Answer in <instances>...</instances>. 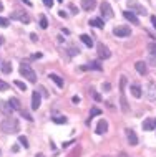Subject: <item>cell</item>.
<instances>
[{"mask_svg": "<svg viewBox=\"0 0 156 157\" xmlns=\"http://www.w3.org/2000/svg\"><path fill=\"white\" fill-rule=\"evenodd\" d=\"M0 129H2V132H5V134L18 132V129H20L18 119H15V117H7V119H3L2 122H0Z\"/></svg>", "mask_w": 156, "mask_h": 157, "instance_id": "cell-1", "label": "cell"}, {"mask_svg": "<svg viewBox=\"0 0 156 157\" xmlns=\"http://www.w3.org/2000/svg\"><path fill=\"white\" fill-rule=\"evenodd\" d=\"M125 88H126V78L121 76L120 78V104H121V111L128 113V103H126V98H125Z\"/></svg>", "mask_w": 156, "mask_h": 157, "instance_id": "cell-2", "label": "cell"}, {"mask_svg": "<svg viewBox=\"0 0 156 157\" xmlns=\"http://www.w3.org/2000/svg\"><path fill=\"white\" fill-rule=\"evenodd\" d=\"M20 75H22L25 79H28L30 83H37V73L28 65H25V63L20 65Z\"/></svg>", "mask_w": 156, "mask_h": 157, "instance_id": "cell-3", "label": "cell"}, {"mask_svg": "<svg viewBox=\"0 0 156 157\" xmlns=\"http://www.w3.org/2000/svg\"><path fill=\"white\" fill-rule=\"evenodd\" d=\"M128 8L133 12V13H141V15L146 13V8L143 7L138 0H128Z\"/></svg>", "mask_w": 156, "mask_h": 157, "instance_id": "cell-4", "label": "cell"}, {"mask_svg": "<svg viewBox=\"0 0 156 157\" xmlns=\"http://www.w3.org/2000/svg\"><path fill=\"white\" fill-rule=\"evenodd\" d=\"M145 96L148 101H156V84L154 83H148L145 88Z\"/></svg>", "mask_w": 156, "mask_h": 157, "instance_id": "cell-5", "label": "cell"}, {"mask_svg": "<svg viewBox=\"0 0 156 157\" xmlns=\"http://www.w3.org/2000/svg\"><path fill=\"white\" fill-rule=\"evenodd\" d=\"M113 35H115V36H130V35H131V28L118 25V27L113 28Z\"/></svg>", "mask_w": 156, "mask_h": 157, "instance_id": "cell-6", "label": "cell"}, {"mask_svg": "<svg viewBox=\"0 0 156 157\" xmlns=\"http://www.w3.org/2000/svg\"><path fill=\"white\" fill-rule=\"evenodd\" d=\"M102 17H103L105 20L113 18V8H111V5H110L108 2H103L102 3Z\"/></svg>", "mask_w": 156, "mask_h": 157, "instance_id": "cell-7", "label": "cell"}, {"mask_svg": "<svg viewBox=\"0 0 156 157\" xmlns=\"http://www.w3.org/2000/svg\"><path fill=\"white\" fill-rule=\"evenodd\" d=\"M96 50H98L100 58H103V60H108V58L111 56V52H110V48H108V46H105L103 43H98V46H96Z\"/></svg>", "mask_w": 156, "mask_h": 157, "instance_id": "cell-8", "label": "cell"}, {"mask_svg": "<svg viewBox=\"0 0 156 157\" xmlns=\"http://www.w3.org/2000/svg\"><path fill=\"white\" fill-rule=\"evenodd\" d=\"M40 103H42V96H40L38 90H37V91L32 93V109L33 111H37V109L40 108Z\"/></svg>", "mask_w": 156, "mask_h": 157, "instance_id": "cell-9", "label": "cell"}, {"mask_svg": "<svg viewBox=\"0 0 156 157\" xmlns=\"http://www.w3.org/2000/svg\"><path fill=\"white\" fill-rule=\"evenodd\" d=\"M12 18L20 20L22 23H30V17L25 13V12H15V13H12Z\"/></svg>", "mask_w": 156, "mask_h": 157, "instance_id": "cell-10", "label": "cell"}, {"mask_svg": "<svg viewBox=\"0 0 156 157\" xmlns=\"http://www.w3.org/2000/svg\"><path fill=\"white\" fill-rule=\"evenodd\" d=\"M123 17L128 22H131L133 25H138L140 23V20H138V17H136V13H133V12H130V10H126V12H123Z\"/></svg>", "mask_w": 156, "mask_h": 157, "instance_id": "cell-11", "label": "cell"}, {"mask_svg": "<svg viewBox=\"0 0 156 157\" xmlns=\"http://www.w3.org/2000/svg\"><path fill=\"white\" fill-rule=\"evenodd\" d=\"M12 111H14V109H12V106L8 104V101H0V113H3L5 116H10Z\"/></svg>", "mask_w": 156, "mask_h": 157, "instance_id": "cell-12", "label": "cell"}, {"mask_svg": "<svg viewBox=\"0 0 156 157\" xmlns=\"http://www.w3.org/2000/svg\"><path fill=\"white\" fill-rule=\"evenodd\" d=\"M108 131V122H106V119H100V122H98V126H96V134H105Z\"/></svg>", "mask_w": 156, "mask_h": 157, "instance_id": "cell-13", "label": "cell"}, {"mask_svg": "<svg viewBox=\"0 0 156 157\" xmlns=\"http://www.w3.org/2000/svg\"><path fill=\"white\" fill-rule=\"evenodd\" d=\"M126 137H128V142L131 144V146H136L138 144V136L134 134L133 129H126Z\"/></svg>", "mask_w": 156, "mask_h": 157, "instance_id": "cell-14", "label": "cell"}, {"mask_svg": "<svg viewBox=\"0 0 156 157\" xmlns=\"http://www.w3.org/2000/svg\"><path fill=\"white\" fill-rule=\"evenodd\" d=\"M96 7V0H82V8L86 12L93 10V8Z\"/></svg>", "mask_w": 156, "mask_h": 157, "instance_id": "cell-15", "label": "cell"}, {"mask_svg": "<svg viewBox=\"0 0 156 157\" xmlns=\"http://www.w3.org/2000/svg\"><path fill=\"white\" fill-rule=\"evenodd\" d=\"M134 68H136V71L140 75H143V76L148 73V68H146V63L145 61H136V63H134Z\"/></svg>", "mask_w": 156, "mask_h": 157, "instance_id": "cell-16", "label": "cell"}, {"mask_svg": "<svg viewBox=\"0 0 156 157\" xmlns=\"http://www.w3.org/2000/svg\"><path fill=\"white\" fill-rule=\"evenodd\" d=\"M154 127H156L154 119H145V121H143V129H145V131H153Z\"/></svg>", "mask_w": 156, "mask_h": 157, "instance_id": "cell-17", "label": "cell"}, {"mask_svg": "<svg viewBox=\"0 0 156 157\" xmlns=\"http://www.w3.org/2000/svg\"><path fill=\"white\" fill-rule=\"evenodd\" d=\"M48 78L52 79V81H53L55 84H57L58 88H63V79H62L58 75H55V73H50V75H48Z\"/></svg>", "mask_w": 156, "mask_h": 157, "instance_id": "cell-18", "label": "cell"}, {"mask_svg": "<svg viewBox=\"0 0 156 157\" xmlns=\"http://www.w3.org/2000/svg\"><path fill=\"white\" fill-rule=\"evenodd\" d=\"M80 40H82V41H83V45L88 46V48H91V46H93V43H95L93 38H91L90 35H82V36H80Z\"/></svg>", "mask_w": 156, "mask_h": 157, "instance_id": "cell-19", "label": "cell"}, {"mask_svg": "<svg viewBox=\"0 0 156 157\" xmlns=\"http://www.w3.org/2000/svg\"><path fill=\"white\" fill-rule=\"evenodd\" d=\"M8 104L12 106L14 111H22V108H20V101L17 99V98H10V99H8Z\"/></svg>", "mask_w": 156, "mask_h": 157, "instance_id": "cell-20", "label": "cell"}, {"mask_svg": "<svg viewBox=\"0 0 156 157\" xmlns=\"http://www.w3.org/2000/svg\"><path fill=\"white\" fill-rule=\"evenodd\" d=\"M83 70H95V71H102L103 68H102V63H100V61H93L91 65L83 66Z\"/></svg>", "mask_w": 156, "mask_h": 157, "instance_id": "cell-21", "label": "cell"}, {"mask_svg": "<svg viewBox=\"0 0 156 157\" xmlns=\"http://www.w3.org/2000/svg\"><path fill=\"white\" fill-rule=\"evenodd\" d=\"M130 91H131V94L134 96V98H141V88L140 86H138V84H133V86L131 88H130Z\"/></svg>", "mask_w": 156, "mask_h": 157, "instance_id": "cell-22", "label": "cell"}, {"mask_svg": "<svg viewBox=\"0 0 156 157\" xmlns=\"http://www.w3.org/2000/svg\"><path fill=\"white\" fill-rule=\"evenodd\" d=\"M90 25H91V27H96V28H103L105 27V23H103L102 18H91L90 20Z\"/></svg>", "mask_w": 156, "mask_h": 157, "instance_id": "cell-23", "label": "cell"}, {"mask_svg": "<svg viewBox=\"0 0 156 157\" xmlns=\"http://www.w3.org/2000/svg\"><path fill=\"white\" fill-rule=\"evenodd\" d=\"M2 71H3L5 75H8V73L12 71V65H10L8 61H3V63H2Z\"/></svg>", "mask_w": 156, "mask_h": 157, "instance_id": "cell-24", "label": "cell"}, {"mask_svg": "<svg viewBox=\"0 0 156 157\" xmlns=\"http://www.w3.org/2000/svg\"><path fill=\"white\" fill-rule=\"evenodd\" d=\"M100 114H102V109H100V108H93V109H91V113H90V117L100 116Z\"/></svg>", "mask_w": 156, "mask_h": 157, "instance_id": "cell-25", "label": "cell"}, {"mask_svg": "<svg viewBox=\"0 0 156 157\" xmlns=\"http://www.w3.org/2000/svg\"><path fill=\"white\" fill-rule=\"evenodd\" d=\"M7 90H10V84L0 79V91H7Z\"/></svg>", "mask_w": 156, "mask_h": 157, "instance_id": "cell-26", "label": "cell"}, {"mask_svg": "<svg viewBox=\"0 0 156 157\" xmlns=\"http://www.w3.org/2000/svg\"><path fill=\"white\" fill-rule=\"evenodd\" d=\"M68 53H70V56H75V55H80V50L75 48V46H70V48H68Z\"/></svg>", "mask_w": 156, "mask_h": 157, "instance_id": "cell-27", "label": "cell"}, {"mask_svg": "<svg viewBox=\"0 0 156 157\" xmlns=\"http://www.w3.org/2000/svg\"><path fill=\"white\" fill-rule=\"evenodd\" d=\"M15 86L18 88V90H22V91H27V84L22 83V81H15Z\"/></svg>", "mask_w": 156, "mask_h": 157, "instance_id": "cell-28", "label": "cell"}, {"mask_svg": "<svg viewBox=\"0 0 156 157\" xmlns=\"http://www.w3.org/2000/svg\"><path fill=\"white\" fill-rule=\"evenodd\" d=\"M53 122H57V124H66V117H53Z\"/></svg>", "mask_w": 156, "mask_h": 157, "instance_id": "cell-29", "label": "cell"}, {"mask_svg": "<svg viewBox=\"0 0 156 157\" xmlns=\"http://www.w3.org/2000/svg\"><path fill=\"white\" fill-rule=\"evenodd\" d=\"M18 142L22 144V146L25 147V149L28 147V141H27V137H23V136H20V137H18Z\"/></svg>", "mask_w": 156, "mask_h": 157, "instance_id": "cell-30", "label": "cell"}, {"mask_svg": "<svg viewBox=\"0 0 156 157\" xmlns=\"http://www.w3.org/2000/svg\"><path fill=\"white\" fill-rule=\"evenodd\" d=\"M20 114H22V116H23L27 121H33V117L30 116V113H27V111H23V109H22V111H20Z\"/></svg>", "mask_w": 156, "mask_h": 157, "instance_id": "cell-31", "label": "cell"}, {"mask_svg": "<svg viewBox=\"0 0 156 157\" xmlns=\"http://www.w3.org/2000/svg\"><path fill=\"white\" fill-rule=\"evenodd\" d=\"M148 52L151 55H156V43H150L148 45Z\"/></svg>", "mask_w": 156, "mask_h": 157, "instance_id": "cell-32", "label": "cell"}, {"mask_svg": "<svg viewBox=\"0 0 156 157\" xmlns=\"http://www.w3.org/2000/svg\"><path fill=\"white\" fill-rule=\"evenodd\" d=\"M40 27H42V28H47V27H48L47 17H42V18H40Z\"/></svg>", "mask_w": 156, "mask_h": 157, "instance_id": "cell-33", "label": "cell"}, {"mask_svg": "<svg viewBox=\"0 0 156 157\" xmlns=\"http://www.w3.org/2000/svg\"><path fill=\"white\" fill-rule=\"evenodd\" d=\"M8 23H10V20H8V18L0 17V27H8Z\"/></svg>", "mask_w": 156, "mask_h": 157, "instance_id": "cell-34", "label": "cell"}, {"mask_svg": "<svg viewBox=\"0 0 156 157\" xmlns=\"http://www.w3.org/2000/svg\"><path fill=\"white\" fill-rule=\"evenodd\" d=\"M43 3H45V7H48V8L53 7V0H43Z\"/></svg>", "mask_w": 156, "mask_h": 157, "instance_id": "cell-35", "label": "cell"}, {"mask_svg": "<svg viewBox=\"0 0 156 157\" xmlns=\"http://www.w3.org/2000/svg\"><path fill=\"white\" fill-rule=\"evenodd\" d=\"M150 61L153 63V65H156V55H151L150 53Z\"/></svg>", "mask_w": 156, "mask_h": 157, "instance_id": "cell-36", "label": "cell"}, {"mask_svg": "<svg viewBox=\"0 0 156 157\" xmlns=\"http://www.w3.org/2000/svg\"><path fill=\"white\" fill-rule=\"evenodd\" d=\"M70 10L73 12V13H78V10H77V7H75V5H70Z\"/></svg>", "mask_w": 156, "mask_h": 157, "instance_id": "cell-37", "label": "cell"}, {"mask_svg": "<svg viewBox=\"0 0 156 157\" xmlns=\"http://www.w3.org/2000/svg\"><path fill=\"white\" fill-rule=\"evenodd\" d=\"M151 23H153L154 30H156V17H151Z\"/></svg>", "mask_w": 156, "mask_h": 157, "instance_id": "cell-38", "label": "cell"}, {"mask_svg": "<svg viewBox=\"0 0 156 157\" xmlns=\"http://www.w3.org/2000/svg\"><path fill=\"white\" fill-rule=\"evenodd\" d=\"M30 38H32V40H33V41H37V40H38V36H37V35H35V33H32V35H30Z\"/></svg>", "mask_w": 156, "mask_h": 157, "instance_id": "cell-39", "label": "cell"}, {"mask_svg": "<svg viewBox=\"0 0 156 157\" xmlns=\"http://www.w3.org/2000/svg\"><path fill=\"white\" fill-rule=\"evenodd\" d=\"M110 88H111V86H110V84L106 83V84H103V91H108L110 90Z\"/></svg>", "mask_w": 156, "mask_h": 157, "instance_id": "cell-40", "label": "cell"}, {"mask_svg": "<svg viewBox=\"0 0 156 157\" xmlns=\"http://www.w3.org/2000/svg\"><path fill=\"white\" fill-rule=\"evenodd\" d=\"M3 10V3H2V0H0V12Z\"/></svg>", "mask_w": 156, "mask_h": 157, "instance_id": "cell-41", "label": "cell"}, {"mask_svg": "<svg viewBox=\"0 0 156 157\" xmlns=\"http://www.w3.org/2000/svg\"><path fill=\"white\" fill-rule=\"evenodd\" d=\"M3 43V36H0V45H2Z\"/></svg>", "mask_w": 156, "mask_h": 157, "instance_id": "cell-42", "label": "cell"}, {"mask_svg": "<svg viewBox=\"0 0 156 157\" xmlns=\"http://www.w3.org/2000/svg\"><path fill=\"white\" fill-rule=\"evenodd\" d=\"M35 157H45V155H43V154H37Z\"/></svg>", "mask_w": 156, "mask_h": 157, "instance_id": "cell-43", "label": "cell"}, {"mask_svg": "<svg viewBox=\"0 0 156 157\" xmlns=\"http://www.w3.org/2000/svg\"><path fill=\"white\" fill-rule=\"evenodd\" d=\"M58 2H63V0H58Z\"/></svg>", "mask_w": 156, "mask_h": 157, "instance_id": "cell-44", "label": "cell"}, {"mask_svg": "<svg viewBox=\"0 0 156 157\" xmlns=\"http://www.w3.org/2000/svg\"><path fill=\"white\" fill-rule=\"evenodd\" d=\"M154 122H156V119H154Z\"/></svg>", "mask_w": 156, "mask_h": 157, "instance_id": "cell-45", "label": "cell"}, {"mask_svg": "<svg viewBox=\"0 0 156 157\" xmlns=\"http://www.w3.org/2000/svg\"><path fill=\"white\" fill-rule=\"evenodd\" d=\"M106 157H108V155H106Z\"/></svg>", "mask_w": 156, "mask_h": 157, "instance_id": "cell-46", "label": "cell"}]
</instances>
